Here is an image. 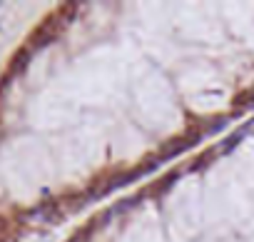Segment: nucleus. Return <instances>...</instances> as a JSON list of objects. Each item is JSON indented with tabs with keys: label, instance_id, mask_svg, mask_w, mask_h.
I'll return each instance as SVG.
<instances>
[{
	"label": "nucleus",
	"instance_id": "obj_1",
	"mask_svg": "<svg viewBox=\"0 0 254 242\" xmlns=\"http://www.w3.org/2000/svg\"><path fill=\"white\" fill-rule=\"evenodd\" d=\"M57 15H53L50 20H45L35 33H33V38H30V50H40V48H45V45H50L53 40H57Z\"/></svg>",
	"mask_w": 254,
	"mask_h": 242
},
{
	"label": "nucleus",
	"instance_id": "obj_2",
	"mask_svg": "<svg viewBox=\"0 0 254 242\" xmlns=\"http://www.w3.org/2000/svg\"><path fill=\"white\" fill-rule=\"evenodd\" d=\"M200 140H202V135H187V138H182V140H175V142H169V145H164L162 155H160L157 160H160V162H167V160H172L175 155H182V152H187L189 147H195Z\"/></svg>",
	"mask_w": 254,
	"mask_h": 242
},
{
	"label": "nucleus",
	"instance_id": "obj_3",
	"mask_svg": "<svg viewBox=\"0 0 254 242\" xmlns=\"http://www.w3.org/2000/svg\"><path fill=\"white\" fill-rule=\"evenodd\" d=\"M30 60H33V50H30V48L18 50V55H15V58H13V62H10V70H8V75H10V78H15V75H23V73L28 70Z\"/></svg>",
	"mask_w": 254,
	"mask_h": 242
},
{
	"label": "nucleus",
	"instance_id": "obj_4",
	"mask_svg": "<svg viewBox=\"0 0 254 242\" xmlns=\"http://www.w3.org/2000/svg\"><path fill=\"white\" fill-rule=\"evenodd\" d=\"M247 135H249L247 130H244V127H239L235 135H229V138H227V140H224V142L219 145V155H229V152L235 150V147H237V145H239V142H242V140L247 138Z\"/></svg>",
	"mask_w": 254,
	"mask_h": 242
},
{
	"label": "nucleus",
	"instance_id": "obj_5",
	"mask_svg": "<svg viewBox=\"0 0 254 242\" xmlns=\"http://www.w3.org/2000/svg\"><path fill=\"white\" fill-rule=\"evenodd\" d=\"M215 158H217V150H209V152H207V155H202L200 160H195V162H192V165H189L187 170H197V172H200V170H204V167H209V165H212V160H215Z\"/></svg>",
	"mask_w": 254,
	"mask_h": 242
},
{
	"label": "nucleus",
	"instance_id": "obj_6",
	"mask_svg": "<svg viewBox=\"0 0 254 242\" xmlns=\"http://www.w3.org/2000/svg\"><path fill=\"white\" fill-rule=\"evenodd\" d=\"M235 105L237 107H254V93H247L244 98H237Z\"/></svg>",
	"mask_w": 254,
	"mask_h": 242
},
{
	"label": "nucleus",
	"instance_id": "obj_7",
	"mask_svg": "<svg viewBox=\"0 0 254 242\" xmlns=\"http://www.w3.org/2000/svg\"><path fill=\"white\" fill-rule=\"evenodd\" d=\"M0 25H3V23H0Z\"/></svg>",
	"mask_w": 254,
	"mask_h": 242
}]
</instances>
